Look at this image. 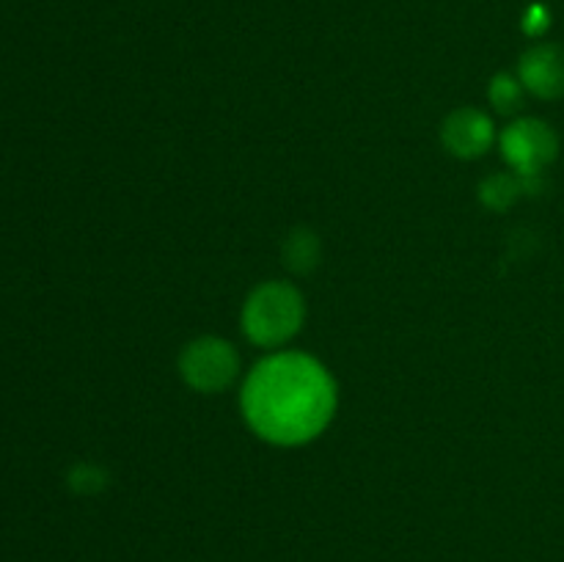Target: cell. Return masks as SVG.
Returning a JSON list of instances; mask_svg holds the SVG:
<instances>
[{"mask_svg":"<svg viewBox=\"0 0 564 562\" xmlns=\"http://www.w3.org/2000/svg\"><path fill=\"white\" fill-rule=\"evenodd\" d=\"M242 417L262 441L301 446L317 439L336 413V383L306 353L284 350L248 372L240 395Z\"/></svg>","mask_w":564,"mask_h":562,"instance_id":"6da1fadb","label":"cell"},{"mask_svg":"<svg viewBox=\"0 0 564 562\" xmlns=\"http://www.w3.org/2000/svg\"><path fill=\"white\" fill-rule=\"evenodd\" d=\"M306 301L290 281H264L253 287L242 303L240 323L248 339L259 347H281L301 331Z\"/></svg>","mask_w":564,"mask_h":562,"instance_id":"7a4b0ae2","label":"cell"},{"mask_svg":"<svg viewBox=\"0 0 564 562\" xmlns=\"http://www.w3.org/2000/svg\"><path fill=\"white\" fill-rule=\"evenodd\" d=\"M176 367L193 391L218 395L229 389L240 375V356L235 345L220 336H198L182 347Z\"/></svg>","mask_w":564,"mask_h":562,"instance_id":"3957f363","label":"cell"},{"mask_svg":"<svg viewBox=\"0 0 564 562\" xmlns=\"http://www.w3.org/2000/svg\"><path fill=\"white\" fill-rule=\"evenodd\" d=\"M501 152L516 174H543L560 154V138L545 121L518 119L501 136Z\"/></svg>","mask_w":564,"mask_h":562,"instance_id":"277c9868","label":"cell"},{"mask_svg":"<svg viewBox=\"0 0 564 562\" xmlns=\"http://www.w3.org/2000/svg\"><path fill=\"white\" fill-rule=\"evenodd\" d=\"M496 130L488 114L477 108H457L441 125V141H444L446 152L455 158L474 160L485 154L494 143Z\"/></svg>","mask_w":564,"mask_h":562,"instance_id":"5b68a950","label":"cell"},{"mask_svg":"<svg viewBox=\"0 0 564 562\" xmlns=\"http://www.w3.org/2000/svg\"><path fill=\"white\" fill-rule=\"evenodd\" d=\"M523 88L540 99L564 97V47L562 44H538L521 55L518 66Z\"/></svg>","mask_w":564,"mask_h":562,"instance_id":"8992f818","label":"cell"},{"mask_svg":"<svg viewBox=\"0 0 564 562\" xmlns=\"http://www.w3.org/2000/svg\"><path fill=\"white\" fill-rule=\"evenodd\" d=\"M319 257H323V242L314 235L312 229L301 226V229H292L290 235L284 237V246H281V259H284L286 268L297 275L312 273L319 264Z\"/></svg>","mask_w":564,"mask_h":562,"instance_id":"52a82bcc","label":"cell"},{"mask_svg":"<svg viewBox=\"0 0 564 562\" xmlns=\"http://www.w3.org/2000/svg\"><path fill=\"white\" fill-rule=\"evenodd\" d=\"M523 180L521 174H494L479 185V198L488 204L490 209H510L512 204L521 198Z\"/></svg>","mask_w":564,"mask_h":562,"instance_id":"ba28073f","label":"cell"},{"mask_svg":"<svg viewBox=\"0 0 564 562\" xmlns=\"http://www.w3.org/2000/svg\"><path fill=\"white\" fill-rule=\"evenodd\" d=\"M523 83L521 77L510 75V72H499V75L490 80V102L499 114H516L523 105Z\"/></svg>","mask_w":564,"mask_h":562,"instance_id":"9c48e42d","label":"cell"},{"mask_svg":"<svg viewBox=\"0 0 564 562\" xmlns=\"http://www.w3.org/2000/svg\"><path fill=\"white\" fill-rule=\"evenodd\" d=\"M66 485H69L75 494L94 496L108 485V474H105V468L94 466V463H77V466H72L69 474H66Z\"/></svg>","mask_w":564,"mask_h":562,"instance_id":"30bf717a","label":"cell"},{"mask_svg":"<svg viewBox=\"0 0 564 562\" xmlns=\"http://www.w3.org/2000/svg\"><path fill=\"white\" fill-rule=\"evenodd\" d=\"M549 25H551V14H549V9L540 3H534L532 9L527 11V17H523V31L532 33V36H540V33H543Z\"/></svg>","mask_w":564,"mask_h":562,"instance_id":"8fae6325","label":"cell"}]
</instances>
